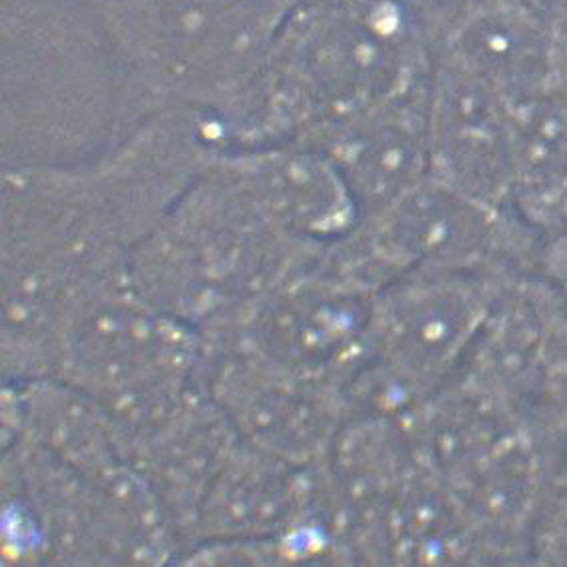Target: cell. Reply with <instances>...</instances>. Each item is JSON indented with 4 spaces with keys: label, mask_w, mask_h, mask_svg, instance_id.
Instances as JSON below:
<instances>
[{
    "label": "cell",
    "mask_w": 567,
    "mask_h": 567,
    "mask_svg": "<svg viewBox=\"0 0 567 567\" xmlns=\"http://www.w3.org/2000/svg\"><path fill=\"white\" fill-rule=\"evenodd\" d=\"M225 148L210 113L168 111L93 157L4 167L7 383L53 379L61 331L74 307L128 274L138 245Z\"/></svg>",
    "instance_id": "obj_1"
},
{
    "label": "cell",
    "mask_w": 567,
    "mask_h": 567,
    "mask_svg": "<svg viewBox=\"0 0 567 567\" xmlns=\"http://www.w3.org/2000/svg\"><path fill=\"white\" fill-rule=\"evenodd\" d=\"M433 49L408 0H299L215 118L227 147L311 145L427 84Z\"/></svg>",
    "instance_id": "obj_2"
},
{
    "label": "cell",
    "mask_w": 567,
    "mask_h": 567,
    "mask_svg": "<svg viewBox=\"0 0 567 567\" xmlns=\"http://www.w3.org/2000/svg\"><path fill=\"white\" fill-rule=\"evenodd\" d=\"M326 251L289 239L252 197L227 148L133 252V284L203 339L225 336Z\"/></svg>",
    "instance_id": "obj_3"
},
{
    "label": "cell",
    "mask_w": 567,
    "mask_h": 567,
    "mask_svg": "<svg viewBox=\"0 0 567 567\" xmlns=\"http://www.w3.org/2000/svg\"><path fill=\"white\" fill-rule=\"evenodd\" d=\"M145 121L76 0H2L4 167L76 163Z\"/></svg>",
    "instance_id": "obj_4"
},
{
    "label": "cell",
    "mask_w": 567,
    "mask_h": 567,
    "mask_svg": "<svg viewBox=\"0 0 567 567\" xmlns=\"http://www.w3.org/2000/svg\"><path fill=\"white\" fill-rule=\"evenodd\" d=\"M299 0H76L105 37L145 118L221 113Z\"/></svg>",
    "instance_id": "obj_5"
},
{
    "label": "cell",
    "mask_w": 567,
    "mask_h": 567,
    "mask_svg": "<svg viewBox=\"0 0 567 567\" xmlns=\"http://www.w3.org/2000/svg\"><path fill=\"white\" fill-rule=\"evenodd\" d=\"M203 337L151 303L126 274L74 307L53 379L96 401L137 442L203 391Z\"/></svg>",
    "instance_id": "obj_6"
},
{
    "label": "cell",
    "mask_w": 567,
    "mask_h": 567,
    "mask_svg": "<svg viewBox=\"0 0 567 567\" xmlns=\"http://www.w3.org/2000/svg\"><path fill=\"white\" fill-rule=\"evenodd\" d=\"M505 279L413 274L373 299L365 368L347 391L351 415L403 417L460 378Z\"/></svg>",
    "instance_id": "obj_7"
},
{
    "label": "cell",
    "mask_w": 567,
    "mask_h": 567,
    "mask_svg": "<svg viewBox=\"0 0 567 567\" xmlns=\"http://www.w3.org/2000/svg\"><path fill=\"white\" fill-rule=\"evenodd\" d=\"M542 237L512 209L470 199L431 177L327 251L349 281L379 293L413 274H536Z\"/></svg>",
    "instance_id": "obj_8"
},
{
    "label": "cell",
    "mask_w": 567,
    "mask_h": 567,
    "mask_svg": "<svg viewBox=\"0 0 567 567\" xmlns=\"http://www.w3.org/2000/svg\"><path fill=\"white\" fill-rule=\"evenodd\" d=\"M375 295L337 274L321 252L255 305L221 339L269 368L347 389L368 363Z\"/></svg>",
    "instance_id": "obj_9"
},
{
    "label": "cell",
    "mask_w": 567,
    "mask_h": 567,
    "mask_svg": "<svg viewBox=\"0 0 567 567\" xmlns=\"http://www.w3.org/2000/svg\"><path fill=\"white\" fill-rule=\"evenodd\" d=\"M203 341L200 389L243 442L299 467L327 462L349 421L341 389L269 368L221 339Z\"/></svg>",
    "instance_id": "obj_10"
},
{
    "label": "cell",
    "mask_w": 567,
    "mask_h": 567,
    "mask_svg": "<svg viewBox=\"0 0 567 567\" xmlns=\"http://www.w3.org/2000/svg\"><path fill=\"white\" fill-rule=\"evenodd\" d=\"M431 47L514 105L566 63L567 27L534 0H455Z\"/></svg>",
    "instance_id": "obj_11"
},
{
    "label": "cell",
    "mask_w": 567,
    "mask_h": 567,
    "mask_svg": "<svg viewBox=\"0 0 567 567\" xmlns=\"http://www.w3.org/2000/svg\"><path fill=\"white\" fill-rule=\"evenodd\" d=\"M431 177L497 209L514 210L512 105L450 64L430 76Z\"/></svg>",
    "instance_id": "obj_12"
},
{
    "label": "cell",
    "mask_w": 567,
    "mask_h": 567,
    "mask_svg": "<svg viewBox=\"0 0 567 567\" xmlns=\"http://www.w3.org/2000/svg\"><path fill=\"white\" fill-rule=\"evenodd\" d=\"M252 197L281 231L311 251H329L358 231V205L333 161L311 145L227 148Z\"/></svg>",
    "instance_id": "obj_13"
},
{
    "label": "cell",
    "mask_w": 567,
    "mask_h": 567,
    "mask_svg": "<svg viewBox=\"0 0 567 567\" xmlns=\"http://www.w3.org/2000/svg\"><path fill=\"white\" fill-rule=\"evenodd\" d=\"M317 148L341 173L361 223L383 215L431 179L430 81L339 128Z\"/></svg>",
    "instance_id": "obj_14"
},
{
    "label": "cell",
    "mask_w": 567,
    "mask_h": 567,
    "mask_svg": "<svg viewBox=\"0 0 567 567\" xmlns=\"http://www.w3.org/2000/svg\"><path fill=\"white\" fill-rule=\"evenodd\" d=\"M514 210L544 237L567 225V61L512 105Z\"/></svg>",
    "instance_id": "obj_15"
},
{
    "label": "cell",
    "mask_w": 567,
    "mask_h": 567,
    "mask_svg": "<svg viewBox=\"0 0 567 567\" xmlns=\"http://www.w3.org/2000/svg\"><path fill=\"white\" fill-rule=\"evenodd\" d=\"M317 527L321 524L284 537L199 539L181 547L168 567H284Z\"/></svg>",
    "instance_id": "obj_16"
},
{
    "label": "cell",
    "mask_w": 567,
    "mask_h": 567,
    "mask_svg": "<svg viewBox=\"0 0 567 567\" xmlns=\"http://www.w3.org/2000/svg\"><path fill=\"white\" fill-rule=\"evenodd\" d=\"M524 549L537 567H567V452L547 485Z\"/></svg>",
    "instance_id": "obj_17"
}]
</instances>
